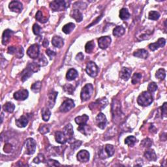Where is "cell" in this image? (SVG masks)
<instances>
[{
  "label": "cell",
  "instance_id": "obj_1",
  "mask_svg": "<svg viewBox=\"0 0 167 167\" xmlns=\"http://www.w3.org/2000/svg\"><path fill=\"white\" fill-rule=\"evenodd\" d=\"M154 101L151 93L149 91H143L137 99L138 104L142 106H148L150 105Z\"/></svg>",
  "mask_w": 167,
  "mask_h": 167
},
{
  "label": "cell",
  "instance_id": "obj_2",
  "mask_svg": "<svg viewBox=\"0 0 167 167\" xmlns=\"http://www.w3.org/2000/svg\"><path fill=\"white\" fill-rule=\"evenodd\" d=\"M94 92V86L91 84H87L85 85L81 91L80 98L82 101L85 102L88 101L91 97Z\"/></svg>",
  "mask_w": 167,
  "mask_h": 167
},
{
  "label": "cell",
  "instance_id": "obj_3",
  "mask_svg": "<svg viewBox=\"0 0 167 167\" xmlns=\"http://www.w3.org/2000/svg\"><path fill=\"white\" fill-rule=\"evenodd\" d=\"M114 147L111 144H106L104 148H102L99 151V155L101 159L110 157L114 154Z\"/></svg>",
  "mask_w": 167,
  "mask_h": 167
},
{
  "label": "cell",
  "instance_id": "obj_4",
  "mask_svg": "<svg viewBox=\"0 0 167 167\" xmlns=\"http://www.w3.org/2000/svg\"><path fill=\"white\" fill-rule=\"evenodd\" d=\"M50 7L53 11H63L67 7L66 1L63 0H55L50 3Z\"/></svg>",
  "mask_w": 167,
  "mask_h": 167
},
{
  "label": "cell",
  "instance_id": "obj_5",
  "mask_svg": "<svg viewBox=\"0 0 167 167\" xmlns=\"http://www.w3.org/2000/svg\"><path fill=\"white\" fill-rule=\"evenodd\" d=\"M36 142L35 141L33 138H27L24 144L26 154L27 155H33L36 150Z\"/></svg>",
  "mask_w": 167,
  "mask_h": 167
},
{
  "label": "cell",
  "instance_id": "obj_6",
  "mask_svg": "<svg viewBox=\"0 0 167 167\" xmlns=\"http://www.w3.org/2000/svg\"><path fill=\"white\" fill-rule=\"evenodd\" d=\"M86 71L89 76L95 78L97 76L99 69L96 63L93 62H90L87 63Z\"/></svg>",
  "mask_w": 167,
  "mask_h": 167
},
{
  "label": "cell",
  "instance_id": "obj_7",
  "mask_svg": "<svg viewBox=\"0 0 167 167\" xmlns=\"http://www.w3.org/2000/svg\"><path fill=\"white\" fill-rule=\"evenodd\" d=\"M112 112L113 116V119L119 118L122 116V111H121V105L118 101L113 100L112 105Z\"/></svg>",
  "mask_w": 167,
  "mask_h": 167
},
{
  "label": "cell",
  "instance_id": "obj_8",
  "mask_svg": "<svg viewBox=\"0 0 167 167\" xmlns=\"http://www.w3.org/2000/svg\"><path fill=\"white\" fill-rule=\"evenodd\" d=\"M74 107V102L71 99H67L63 102V103L59 106V111L62 113H65L70 111Z\"/></svg>",
  "mask_w": 167,
  "mask_h": 167
},
{
  "label": "cell",
  "instance_id": "obj_9",
  "mask_svg": "<svg viewBox=\"0 0 167 167\" xmlns=\"http://www.w3.org/2000/svg\"><path fill=\"white\" fill-rule=\"evenodd\" d=\"M63 133L65 134V136L67 138V142L69 143H73V135H74V131H73V128L71 124H67L65 125V127L63 128Z\"/></svg>",
  "mask_w": 167,
  "mask_h": 167
},
{
  "label": "cell",
  "instance_id": "obj_10",
  "mask_svg": "<svg viewBox=\"0 0 167 167\" xmlns=\"http://www.w3.org/2000/svg\"><path fill=\"white\" fill-rule=\"evenodd\" d=\"M27 54L32 59H36L39 56V46L38 44L31 45L27 49Z\"/></svg>",
  "mask_w": 167,
  "mask_h": 167
},
{
  "label": "cell",
  "instance_id": "obj_11",
  "mask_svg": "<svg viewBox=\"0 0 167 167\" xmlns=\"http://www.w3.org/2000/svg\"><path fill=\"white\" fill-rule=\"evenodd\" d=\"M95 122L98 127L101 129H104L106 125V123H107V119L104 114L99 113L96 117Z\"/></svg>",
  "mask_w": 167,
  "mask_h": 167
},
{
  "label": "cell",
  "instance_id": "obj_12",
  "mask_svg": "<svg viewBox=\"0 0 167 167\" xmlns=\"http://www.w3.org/2000/svg\"><path fill=\"white\" fill-rule=\"evenodd\" d=\"M8 53L10 54L15 55L17 58H21L24 56V48L22 47H9L8 48Z\"/></svg>",
  "mask_w": 167,
  "mask_h": 167
},
{
  "label": "cell",
  "instance_id": "obj_13",
  "mask_svg": "<svg viewBox=\"0 0 167 167\" xmlns=\"http://www.w3.org/2000/svg\"><path fill=\"white\" fill-rule=\"evenodd\" d=\"M9 9L13 12L20 13L23 9L22 3L19 1H12L9 5Z\"/></svg>",
  "mask_w": 167,
  "mask_h": 167
},
{
  "label": "cell",
  "instance_id": "obj_14",
  "mask_svg": "<svg viewBox=\"0 0 167 167\" xmlns=\"http://www.w3.org/2000/svg\"><path fill=\"white\" fill-rule=\"evenodd\" d=\"M111 38L109 36L101 37L98 39L99 47L101 49L107 48L111 43Z\"/></svg>",
  "mask_w": 167,
  "mask_h": 167
},
{
  "label": "cell",
  "instance_id": "obj_15",
  "mask_svg": "<svg viewBox=\"0 0 167 167\" xmlns=\"http://www.w3.org/2000/svg\"><path fill=\"white\" fill-rule=\"evenodd\" d=\"M29 95V93L27 90H24V89H22L17 91L14 94V98L16 99L17 101H24L28 97Z\"/></svg>",
  "mask_w": 167,
  "mask_h": 167
},
{
  "label": "cell",
  "instance_id": "obj_16",
  "mask_svg": "<svg viewBox=\"0 0 167 167\" xmlns=\"http://www.w3.org/2000/svg\"><path fill=\"white\" fill-rule=\"evenodd\" d=\"M166 44V40L164 38H159L157 41L154 43H151L149 45L148 47L151 51H155L156 50H157L159 48L163 47Z\"/></svg>",
  "mask_w": 167,
  "mask_h": 167
},
{
  "label": "cell",
  "instance_id": "obj_17",
  "mask_svg": "<svg viewBox=\"0 0 167 167\" xmlns=\"http://www.w3.org/2000/svg\"><path fill=\"white\" fill-rule=\"evenodd\" d=\"M77 159L81 163H87L90 160V154L86 150H81L78 153Z\"/></svg>",
  "mask_w": 167,
  "mask_h": 167
},
{
  "label": "cell",
  "instance_id": "obj_18",
  "mask_svg": "<svg viewBox=\"0 0 167 167\" xmlns=\"http://www.w3.org/2000/svg\"><path fill=\"white\" fill-rule=\"evenodd\" d=\"M131 72H132V70L131 69L127 68V67H123L120 71L119 76L122 80L127 81L130 79Z\"/></svg>",
  "mask_w": 167,
  "mask_h": 167
},
{
  "label": "cell",
  "instance_id": "obj_19",
  "mask_svg": "<svg viewBox=\"0 0 167 167\" xmlns=\"http://www.w3.org/2000/svg\"><path fill=\"white\" fill-rule=\"evenodd\" d=\"M29 122V118L26 115H24L20 117V118L16 120V125L20 128H24L26 127Z\"/></svg>",
  "mask_w": 167,
  "mask_h": 167
},
{
  "label": "cell",
  "instance_id": "obj_20",
  "mask_svg": "<svg viewBox=\"0 0 167 167\" xmlns=\"http://www.w3.org/2000/svg\"><path fill=\"white\" fill-rule=\"evenodd\" d=\"M13 35V31L7 29L3 31V35H2V44L3 45H7V43L10 39V37H12Z\"/></svg>",
  "mask_w": 167,
  "mask_h": 167
},
{
  "label": "cell",
  "instance_id": "obj_21",
  "mask_svg": "<svg viewBox=\"0 0 167 167\" xmlns=\"http://www.w3.org/2000/svg\"><path fill=\"white\" fill-rule=\"evenodd\" d=\"M58 92L52 91L50 93L48 94V106L49 108H53L55 105L56 99L57 96H58Z\"/></svg>",
  "mask_w": 167,
  "mask_h": 167
},
{
  "label": "cell",
  "instance_id": "obj_22",
  "mask_svg": "<svg viewBox=\"0 0 167 167\" xmlns=\"http://www.w3.org/2000/svg\"><path fill=\"white\" fill-rule=\"evenodd\" d=\"M71 16L77 22H80L83 19L82 13L80 12V10L76 9H73L72 11L71 12Z\"/></svg>",
  "mask_w": 167,
  "mask_h": 167
},
{
  "label": "cell",
  "instance_id": "obj_23",
  "mask_svg": "<svg viewBox=\"0 0 167 167\" xmlns=\"http://www.w3.org/2000/svg\"><path fill=\"white\" fill-rule=\"evenodd\" d=\"M55 139L57 143L61 144H65L67 142L65 134H63V132H61V131H57V132H56Z\"/></svg>",
  "mask_w": 167,
  "mask_h": 167
},
{
  "label": "cell",
  "instance_id": "obj_24",
  "mask_svg": "<svg viewBox=\"0 0 167 167\" xmlns=\"http://www.w3.org/2000/svg\"><path fill=\"white\" fill-rule=\"evenodd\" d=\"M52 44L54 47L62 48L64 45V40L59 36H54L52 39Z\"/></svg>",
  "mask_w": 167,
  "mask_h": 167
},
{
  "label": "cell",
  "instance_id": "obj_25",
  "mask_svg": "<svg viewBox=\"0 0 167 167\" xmlns=\"http://www.w3.org/2000/svg\"><path fill=\"white\" fill-rule=\"evenodd\" d=\"M133 56L138 58L146 59L149 56L148 52L145 49H138L133 53Z\"/></svg>",
  "mask_w": 167,
  "mask_h": 167
},
{
  "label": "cell",
  "instance_id": "obj_26",
  "mask_svg": "<svg viewBox=\"0 0 167 167\" xmlns=\"http://www.w3.org/2000/svg\"><path fill=\"white\" fill-rule=\"evenodd\" d=\"M78 131H79L81 133H82L86 136L90 135L92 132L91 128L89 125H86V124H85V125H79V127H78Z\"/></svg>",
  "mask_w": 167,
  "mask_h": 167
},
{
  "label": "cell",
  "instance_id": "obj_27",
  "mask_svg": "<svg viewBox=\"0 0 167 167\" xmlns=\"http://www.w3.org/2000/svg\"><path fill=\"white\" fill-rule=\"evenodd\" d=\"M78 76H79V73H78L77 71L74 69H71L67 71L66 78L69 81H72L76 79Z\"/></svg>",
  "mask_w": 167,
  "mask_h": 167
},
{
  "label": "cell",
  "instance_id": "obj_28",
  "mask_svg": "<svg viewBox=\"0 0 167 167\" xmlns=\"http://www.w3.org/2000/svg\"><path fill=\"white\" fill-rule=\"evenodd\" d=\"M33 72L32 71L29 67H27L22 72V73H21V80H22V82L26 81L33 74Z\"/></svg>",
  "mask_w": 167,
  "mask_h": 167
},
{
  "label": "cell",
  "instance_id": "obj_29",
  "mask_svg": "<svg viewBox=\"0 0 167 167\" xmlns=\"http://www.w3.org/2000/svg\"><path fill=\"white\" fill-rule=\"evenodd\" d=\"M144 157L149 161H156L157 160V155L153 150L145 151L144 153Z\"/></svg>",
  "mask_w": 167,
  "mask_h": 167
},
{
  "label": "cell",
  "instance_id": "obj_30",
  "mask_svg": "<svg viewBox=\"0 0 167 167\" xmlns=\"http://www.w3.org/2000/svg\"><path fill=\"white\" fill-rule=\"evenodd\" d=\"M89 119V117L86 114H83L82 116H78L75 118V122L79 125H85L86 124L87 122Z\"/></svg>",
  "mask_w": 167,
  "mask_h": 167
},
{
  "label": "cell",
  "instance_id": "obj_31",
  "mask_svg": "<svg viewBox=\"0 0 167 167\" xmlns=\"http://www.w3.org/2000/svg\"><path fill=\"white\" fill-rule=\"evenodd\" d=\"M125 29L122 26H116L113 30V35L115 37H121L125 33Z\"/></svg>",
  "mask_w": 167,
  "mask_h": 167
},
{
  "label": "cell",
  "instance_id": "obj_32",
  "mask_svg": "<svg viewBox=\"0 0 167 167\" xmlns=\"http://www.w3.org/2000/svg\"><path fill=\"white\" fill-rule=\"evenodd\" d=\"M74 27H75V24L72 22H70L65 24V26L63 27L62 31L64 33L69 34L73 31V30L74 29Z\"/></svg>",
  "mask_w": 167,
  "mask_h": 167
},
{
  "label": "cell",
  "instance_id": "obj_33",
  "mask_svg": "<svg viewBox=\"0 0 167 167\" xmlns=\"http://www.w3.org/2000/svg\"><path fill=\"white\" fill-rule=\"evenodd\" d=\"M35 19L39 22H40L41 23H45L47 22L48 17L45 16L44 15V13H42L41 10H38V12L36 14V16H35Z\"/></svg>",
  "mask_w": 167,
  "mask_h": 167
},
{
  "label": "cell",
  "instance_id": "obj_34",
  "mask_svg": "<svg viewBox=\"0 0 167 167\" xmlns=\"http://www.w3.org/2000/svg\"><path fill=\"white\" fill-rule=\"evenodd\" d=\"M42 118L45 122H48L51 116V112L48 108H43L41 111Z\"/></svg>",
  "mask_w": 167,
  "mask_h": 167
},
{
  "label": "cell",
  "instance_id": "obj_35",
  "mask_svg": "<svg viewBox=\"0 0 167 167\" xmlns=\"http://www.w3.org/2000/svg\"><path fill=\"white\" fill-rule=\"evenodd\" d=\"M130 13L126 8H123L119 10V18L123 20H126L129 19Z\"/></svg>",
  "mask_w": 167,
  "mask_h": 167
},
{
  "label": "cell",
  "instance_id": "obj_36",
  "mask_svg": "<svg viewBox=\"0 0 167 167\" xmlns=\"http://www.w3.org/2000/svg\"><path fill=\"white\" fill-rule=\"evenodd\" d=\"M3 108L4 110V111L8 112V113H13L15 111V106L13 102H7L3 105Z\"/></svg>",
  "mask_w": 167,
  "mask_h": 167
},
{
  "label": "cell",
  "instance_id": "obj_37",
  "mask_svg": "<svg viewBox=\"0 0 167 167\" xmlns=\"http://www.w3.org/2000/svg\"><path fill=\"white\" fill-rule=\"evenodd\" d=\"M137 143V138L134 136H129L125 138V144L130 147H133Z\"/></svg>",
  "mask_w": 167,
  "mask_h": 167
},
{
  "label": "cell",
  "instance_id": "obj_38",
  "mask_svg": "<svg viewBox=\"0 0 167 167\" xmlns=\"http://www.w3.org/2000/svg\"><path fill=\"white\" fill-rule=\"evenodd\" d=\"M155 76L157 79L161 80H163L166 77V71L164 69H159L157 71L155 74Z\"/></svg>",
  "mask_w": 167,
  "mask_h": 167
},
{
  "label": "cell",
  "instance_id": "obj_39",
  "mask_svg": "<svg viewBox=\"0 0 167 167\" xmlns=\"http://www.w3.org/2000/svg\"><path fill=\"white\" fill-rule=\"evenodd\" d=\"M42 87V84L40 81H37L36 82L33 83L31 86V90L33 91L34 93H39L41 91V89Z\"/></svg>",
  "mask_w": 167,
  "mask_h": 167
},
{
  "label": "cell",
  "instance_id": "obj_40",
  "mask_svg": "<svg viewBox=\"0 0 167 167\" xmlns=\"http://www.w3.org/2000/svg\"><path fill=\"white\" fill-rule=\"evenodd\" d=\"M95 48V43L94 41H89L88 42L86 46H85V50H86V52L87 53H91L93 52L94 49Z\"/></svg>",
  "mask_w": 167,
  "mask_h": 167
},
{
  "label": "cell",
  "instance_id": "obj_41",
  "mask_svg": "<svg viewBox=\"0 0 167 167\" xmlns=\"http://www.w3.org/2000/svg\"><path fill=\"white\" fill-rule=\"evenodd\" d=\"M27 67H29L33 73H36L39 71L41 67L38 65L37 62H32L28 64Z\"/></svg>",
  "mask_w": 167,
  "mask_h": 167
},
{
  "label": "cell",
  "instance_id": "obj_42",
  "mask_svg": "<svg viewBox=\"0 0 167 167\" xmlns=\"http://www.w3.org/2000/svg\"><path fill=\"white\" fill-rule=\"evenodd\" d=\"M159 17H160V14H159V13H158L157 11L152 10V11H150V13H149L148 18L150 20H157L159 19Z\"/></svg>",
  "mask_w": 167,
  "mask_h": 167
},
{
  "label": "cell",
  "instance_id": "obj_43",
  "mask_svg": "<svg viewBox=\"0 0 167 167\" xmlns=\"http://www.w3.org/2000/svg\"><path fill=\"white\" fill-rule=\"evenodd\" d=\"M152 144H153L152 140L150 139V138H146L141 142L140 145L144 148H150L152 145Z\"/></svg>",
  "mask_w": 167,
  "mask_h": 167
},
{
  "label": "cell",
  "instance_id": "obj_44",
  "mask_svg": "<svg viewBox=\"0 0 167 167\" xmlns=\"http://www.w3.org/2000/svg\"><path fill=\"white\" fill-rule=\"evenodd\" d=\"M142 77H143V76H142V74L140 73H134V75L132 77V80H131V82H132V84H137V83L139 82L142 79Z\"/></svg>",
  "mask_w": 167,
  "mask_h": 167
},
{
  "label": "cell",
  "instance_id": "obj_45",
  "mask_svg": "<svg viewBox=\"0 0 167 167\" xmlns=\"http://www.w3.org/2000/svg\"><path fill=\"white\" fill-rule=\"evenodd\" d=\"M39 133L42 134H45L48 133H49L50 131V127L48 125H41L39 127Z\"/></svg>",
  "mask_w": 167,
  "mask_h": 167
},
{
  "label": "cell",
  "instance_id": "obj_46",
  "mask_svg": "<svg viewBox=\"0 0 167 167\" xmlns=\"http://www.w3.org/2000/svg\"><path fill=\"white\" fill-rule=\"evenodd\" d=\"M37 63L40 67H44V66L48 65V61H47V58H46L43 55H42L41 56V58L38 59Z\"/></svg>",
  "mask_w": 167,
  "mask_h": 167
},
{
  "label": "cell",
  "instance_id": "obj_47",
  "mask_svg": "<svg viewBox=\"0 0 167 167\" xmlns=\"http://www.w3.org/2000/svg\"><path fill=\"white\" fill-rule=\"evenodd\" d=\"M157 90V85L155 82H150L148 86V91L150 92V93H154L156 90Z\"/></svg>",
  "mask_w": 167,
  "mask_h": 167
},
{
  "label": "cell",
  "instance_id": "obj_48",
  "mask_svg": "<svg viewBox=\"0 0 167 167\" xmlns=\"http://www.w3.org/2000/svg\"><path fill=\"white\" fill-rule=\"evenodd\" d=\"M63 88H64V90H65L67 93H68L71 95H72L74 91V88L73 87V86H72L71 84H67L65 85Z\"/></svg>",
  "mask_w": 167,
  "mask_h": 167
},
{
  "label": "cell",
  "instance_id": "obj_49",
  "mask_svg": "<svg viewBox=\"0 0 167 167\" xmlns=\"http://www.w3.org/2000/svg\"><path fill=\"white\" fill-rule=\"evenodd\" d=\"M44 161H45V157H44V155L42 154H38V155L33 159V162L34 163H36V164H39V163H42Z\"/></svg>",
  "mask_w": 167,
  "mask_h": 167
},
{
  "label": "cell",
  "instance_id": "obj_50",
  "mask_svg": "<svg viewBox=\"0 0 167 167\" xmlns=\"http://www.w3.org/2000/svg\"><path fill=\"white\" fill-rule=\"evenodd\" d=\"M33 32L35 35L39 36L41 33V27L37 24H35L33 26Z\"/></svg>",
  "mask_w": 167,
  "mask_h": 167
},
{
  "label": "cell",
  "instance_id": "obj_51",
  "mask_svg": "<svg viewBox=\"0 0 167 167\" xmlns=\"http://www.w3.org/2000/svg\"><path fill=\"white\" fill-rule=\"evenodd\" d=\"M47 165L49 166H60V163L58 161H56V160H53V159H49L47 161Z\"/></svg>",
  "mask_w": 167,
  "mask_h": 167
},
{
  "label": "cell",
  "instance_id": "obj_52",
  "mask_svg": "<svg viewBox=\"0 0 167 167\" xmlns=\"http://www.w3.org/2000/svg\"><path fill=\"white\" fill-rule=\"evenodd\" d=\"M46 54H47V56L49 57L50 59H52V58H54V57L56 55V52L51 50L50 49H47V50H46Z\"/></svg>",
  "mask_w": 167,
  "mask_h": 167
},
{
  "label": "cell",
  "instance_id": "obj_53",
  "mask_svg": "<svg viewBox=\"0 0 167 167\" xmlns=\"http://www.w3.org/2000/svg\"><path fill=\"white\" fill-rule=\"evenodd\" d=\"M81 144L82 142L80 141H74L73 143H71V148L73 149V150H75V149L80 147Z\"/></svg>",
  "mask_w": 167,
  "mask_h": 167
},
{
  "label": "cell",
  "instance_id": "obj_54",
  "mask_svg": "<svg viewBox=\"0 0 167 167\" xmlns=\"http://www.w3.org/2000/svg\"><path fill=\"white\" fill-rule=\"evenodd\" d=\"M161 109H162V114H163V115L164 117H166V112H167V111H166V102H164V104L162 106V107H161Z\"/></svg>",
  "mask_w": 167,
  "mask_h": 167
},
{
  "label": "cell",
  "instance_id": "obj_55",
  "mask_svg": "<svg viewBox=\"0 0 167 167\" xmlns=\"http://www.w3.org/2000/svg\"><path fill=\"white\" fill-rule=\"evenodd\" d=\"M84 58V56L82 54V52H79L76 56V59L77 61H82Z\"/></svg>",
  "mask_w": 167,
  "mask_h": 167
},
{
  "label": "cell",
  "instance_id": "obj_56",
  "mask_svg": "<svg viewBox=\"0 0 167 167\" xmlns=\"http://www.w3.org/2000/svg\"><path fill=\"white\" fill-rule=\"evenodd\" d=\"M42 45L44 47H47V46L48 45V41L47 39H45L43 42H42Z\"/></svg>",
  "mask_w": 167,
  "mask_h": 167
}]
</instances>
